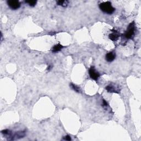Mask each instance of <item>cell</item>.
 <instances>
[{"label": "cell", "mask_w": 141, "mask_h": 141, "mask_svg": "<svg viewBox=\"0 0 141 141\" xmlns=\"http://www.w3.org/2000/svg\"><path fill=\"white\" fill-rule=\"evenodd\" d=\"M99 8L101 11L104 13H105L108 14H113L115 11V8H114L111 5V3L109 1L104 2L100 3Z\"/></svg>", "instance_id": "6da1fadb"}, {"label": "cell", "mask_w": 141, "mask_h": 141, "mask_svg": "<svg viewBox=\"0 0 141 141\" xmlns=\"http://www.w3.org/2000/svg\"><path fill=\"white\" fill-rule=\"evenodd\" d=\"M134 30H135V26L134 23L132 22L128 26L127 29L125 34V36L127 39H131L133 37L134 34Z\"/></svg>", "instance_id": "7a4b0ae2"}, {"label": "cell", "mask_w": 141, "mask_h": 141, "mask_svg": "<svg viewBox=\"0 0 141 141\" xmlns=\"http://www.w3.org/2000/svg\"><path fill=\"white\" fill-rule=\"evenodd\" d=\"M26 136V131H19L13 134V135H12V133L10 134L9 138H8L9 140H18V139H20L24 137V136Z\"/></svg>", "instance_id": "3957f363"}, {"label": "cell", "mask_w": 141, "mask_h": 141, "mask_svg": "<svg viewBox=\"0 0 141 141\" xmlns=\"http://www.w3.org/2000/svg\"><path fill=\"white\" fill-rule=\"evenodd\" d=\"M7 4L12 9H17L20 7V3L16 0H9L7 1Z\"/></svg>", "instance_id": "277c9868"}, {"label": "cell", "mask_w": 141, "mask_h": 141, "mask_svg": "<svg viewBox=\"0 0 141 141\" xmlns=\"http://www.w3.org/2000/svg\"><path fill=\"white\" fill-rule=\"evenodd\" d=\"M89 74L90 77L92 79L95 80H98V79L100 77V74L95 70V68L93 67H91L89 70Z\"/></svg>", "instance_id": "5b68a950"}, {"label": "cell", "mask_w": 141, "mask_h": 141, "mask_svg": "<svg viewBox=\"0 0 141 141\" xmlns=\"http://www.w3.org/2000/svg\"><path fill=\"white\" fill-rule=\"evenodd\" d=\"M116 55L113 52H110L108 53L105 56V59L107 62H110L113 61L115 59Z\"/></svg>", "instance_id": "8992f818"}, {"label": "cell", "mask_w": 141, "mask_h": 141, "mask_svg": "<svg viewBox=\"0 0 141 141\" xmlns=\"http://www.w3.org/2000/svg\"><path fill=\"white\" fill-rule=\"evenodd\" d=\"M105 89L109 93H119V89L116 88V87L113 86V85H108L105 87Z\"/></svg>", "instance_id": "52a82bcc"}, {"label": "cell", "mask_w": 141, "mask_h": 141, "mask_svg": "<svg viewBox=\"0 0 141 141\" xmlns=\"http://www.w3.org/2000/svg\"><path fill=\"white\" fill-rule=\"evenodd\" d=\"M120 36L119 34L117 32H115L111 34H109V38L112 41H116Z\"/></svg>", "instance_id": "ba28073f"}, {"label": "cell", "mask_w": 141, "mask_h": 141, "mask_svg": "<svg viewBox=\"0 0 141 141\" xmlns=\"http://www.w3.org/2000/svg\"><path fill=\"white\" fill-rule=\"evenodd\" d=\"M63 47V46L62 45L59 44L56 45L54 46L53 47V48H52V52L53 53H57V52L61 51Z\"/></svg>", "instance_id": "9c48e42d"}, {"label": "cell", "mask_w": 141, "mask_h": 141, "mask_svg": "<svg viewBox=\"0 0 141 141\" xmlns=\"http://www.w3.org/2000/svg\"><path fill=\"white\" fill-rule=\"evenodd\" d=\"M70 87H71L72 89L74 90V91H75V92L79 93L81 92V91H80L79 87H78L77 86H76V85H75L74 84L70 83Z\"/></svg>", "instance_id": "30bf717a"}, {"label": "cell", "mask_w": 141, "mask_h": 141, "mask_svg": "<svg viewBox=\"0 0 141 141\" xmlns=\"http://www.w3.org/2000/svg\"><path fill=\"white\" fill-rule=\"evenodd\" d=\"M58 5L62 6V7H67L68 3V1H58L56 2Z\"/></svg>", "instance_id": "8fae6325"}, {"label": "cell", "mask_w": 141, "mask_h": 141, "mask_svg": "<svg viewBox=\"0 0 141 141\" xmlns=\"http://www.w3.org/2000/svg\"><path fill=\"white\" fill-rule=\"evenodd\" d=\"M26 3H28L29 5L31 7H34L36 5L37 1H26Z\"/></svg>", "instance_id": "7c38bea8"}, {"label": "cell", "mask_w": 141, "mask_h": 141, "mask_svg": "<svg viewBox=\"0 0 141 141\" xmlns=\"http://www.w3.org/2000/svg\"><path fill=\"white\" fill-rule=\"evenodd\" d=\"M63 140H65V141H70L71 140V138H70V136L67 135V136L64 137Z\"/></svg>", "instance_id": "4fadbf2b"}, {"label": "cell", "mask_w": 141, "mask_h": 141, "mask_svg": "<svg viewBox=\"0 0 141 141\" xmlns=\"http://www.w3.org/2000/svg\"><path fill=\"white\" fill-rule=\"evenodd\" d=\"M103 106L107 107V102H106V101H105V100H103Z\"/></svg>", "instance_id": "5bb4252c"}, {"label": "cell", "mask_w": 141, "mask_h": 141, "mask_svg": "<svg viewBox=\"0 0 141 141\" xmlns=\"http://www.w3.org/2000/svg\"><path fill=\"white\" fill-rule=\"evenodd\" d=\"M51 67H52L51 66H49V67H48V68H47V69H48V70H50L51 69Z\"/></svg>", "instance_id": "9a60e30c"}]
</instances>
